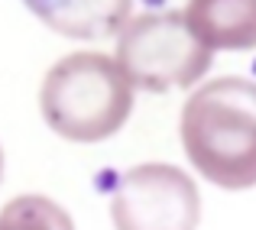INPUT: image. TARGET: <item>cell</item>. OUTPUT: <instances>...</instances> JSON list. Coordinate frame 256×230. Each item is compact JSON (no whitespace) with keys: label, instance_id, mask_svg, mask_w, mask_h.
<instances>
[{"label":"cell","instance_id":"cell-1","mask_svg":"<svg viewBox=\"0 0 256 230\" xmlns=\"http://www.w3.org/2000/svg\"><path fill=\"white\" fill-rule=\"evenodd\" d=\"M178 133L201 178L224 192L256 188V81H204L182 107Z\"/></svg>","mask_w":256,"mask_h":230},{"label":"cell","instance_id":"cell-2","mask_svg":"<svg viewBox=\"0 0 256 230\" xmlns=\"http://www.w3.org/2000/svg\"><path fill=\"white\" fill-rule=\"evenodd\" d=\"M133 81L104 52H72L42 78L39 110L56 136L68 143H104L133 114Z\"/></svg>","mask_w":256,"mask_h":230},{"label":"cell","instance_id":"cell-3","mask_svg":"<svg viewBox=\"0 0 256 230\" xmlns=\"http://www.w3.org/2000/svg\"><path fill=\"white\" fill-rule=\"evenodd\" d=\"M114 58L133 88L162 94L172 88H194L208 75L214 49L201 42L185 13H140L117 32Z\"/></svg>","mask_w":256,"mask_h":230},{"label":"cell","instance_id":"cell-4","mask_svg":"<svg viewBox=\"0 0 256 230\" xmlns=\"http://www.w3.org/2000/svg\"><path fill=\"white\" fill-rule=\"evenodd\" d=\"M110 220L114 230H198V185L169 162L133 166L110 194Z\"/></svg>","mask_w":256,"mask_h":230},{"label":"cell","instance_id":"cell-5","mask_svg":"<svg viewBox=\"0 0 256 230\" xmlns=\"http://www.w3.org/2000/svg\"><path fill=\"white\" fill-rule=\"evenodd\" d=\"M23 6L65 39H107L117 36L130 20L133 0H23Z\"/></svg>","mask_w":256,"mask_h":230},{"label":"cell","instance_id":"cell-6","mask_svg":"<svg viewBox=\"0 0 256 230\" xmlns=\"http://www.w3.org/2000/svg\"><path fill=\"white\" fill-rule=\"evenodd\" d=\"M185 16L214 52L256 49V0H188Z\"/></svg>","mask_w":256,"mask_h":230},{"label":"cell","instance_id":"cell-7","mask_svg":"<svg viewBox=\"0 0 256 230\" xmlns=\"http://www.w3.org/2000/svg\"><path fill=\"white\" fill-rule=\"evenodd\" d=\"M0 230H75V220L46 194H16L0 211Z\"/></svg>","mask_w":256,"mask_h":230},{"label":"cell","instance_id":"cell-8","mask_svg":"<svg viewBox=\"0 0 256 230\" xmlns=\"http://www.w3.org/2000/svg\"><path fill=\"white\" fill-rule=\"evenodd\" d=\"M4 172H6V159H4V146H0V182H4Z\"/></svg>","mask_w":256,"mask_h":230}]
</instances>
